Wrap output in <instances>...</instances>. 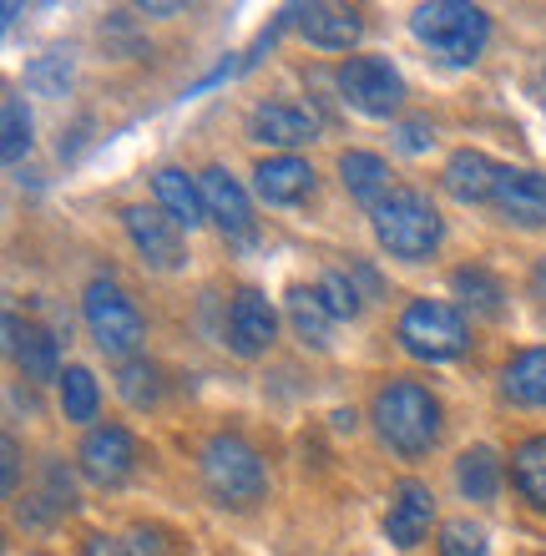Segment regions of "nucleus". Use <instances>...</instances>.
<instances>
[{
	"label": "nucleus",
	"instance_id": "obj_24",
	"mask_svg": "<svg viewBox=\"0 0 546 556\" xmlns=\"http://www.w3.org/2000/svg\"><path fill=\"white\" fill-rule=\"evenodd\" d=\"M450 289H456V299L466 308H475V314H486V319H496L506 308V289H501V278L491 274V268L481 264H466L450 274Z\"/></svg>",
	"mask_w": 546,
	"mask_h": 556
},
{
	"label": "nucleus",
	"instance_id": "obj_26",
	"mask_svg": "<svg viewBox=\"0 0 546 556\" xmlns=\"http://www.w3.org/2000/svg\"><path fill=\"white\" fill-rule=\"evenodd\" d=\"M289 319H294V334L314 350L329 344V329H334V314L319 299V289H289Z\"/></svg>",
	"mask_w": 546,
	"mask_h": 556
},
{
	"label": "nucleus",
	"instance_id": "obj_15",
	"mask_svg": "<svg viewBox=\"0 0 546 556\" xmlns=\"http://www.w3.org/2000/svg\"><path fill=\"white\" fill-rule=\"evenodd\" d=\"M314 132H319V117L299 102H279V97H274V102H258L249 112V137L253 142L304 147V142H314Z\"/></svg>",
	"mask_w": 546,
	"mask_h": 556
},
{
	"label": "nucleus",
	"instance_id": "obj_6",
	"mask_svg": "<svg viewBox=\"0 0 546 556\" xmlns=\"http://www.w3.org/2000/svg\"><path fill=\"white\" fill-rule=\"evenodd\" d=\"M399 344L415 354V359H456V354H466V344H471V324H466V314H460L456 304H441V299H410L405 304V314H399L395 324Z\"/></svg>",
	"mask_w": 546,
	"mask_h": 556
},
{
	"label": "nucleus",
	"instance_id": "obj_19",
	"mask_svg": "<svg viewBox=\"0 0 546 556\" xmlns=\"http://www.w3.org/2000/svg\"><path fill=\"white\" fill-rule=\"evenodd\" d=\"M152 188H157V207H163L178 228H198V223L207 218L203 188H198V177H188L182 167H157V173H152Z\"/></svg>",
	"mask_w": 546,
	"mask_h": 556
},
{
	"label": "nucleus",
	"instance_id": "obj_17",
	"mask_svg": "<svg viewBox=\"0 0 546 556\" xmlns=\"http://www.w3.org/2000/svg\"><path fill=\"white\" fill-rule=\"evenodd\" d=\"M294 26L319 51H350L359 41V30H365V21H359L355 5H299Z\"/></svg>",
	"mask_w": 546,
	"mask_h": 556
},
{
	"label": "nucleus",
	"instance_id": "obj_11",
	"mask_svg": "<svg viewBox=\"0 0 546 556\" xmlns=\"http://www.w3.org/2000/svg\"><path fill=\"white\" fill-rule=\"evenodd\" d=\"M137 466V440L127 425H91L81 440V470L97 485H122Z\"/></svg>",
	"mask_w": 546,
	"mask_h": 556
},
{
	"label": "nucleus",
	"instance_id": "obj_3",
	"mask_svg": "<svg viewBox=\"0 0 546 556\" xmlns=\"http://www.w3.org/2000/svg\"><path fill=\"white\" fill-rule=\"evenodd\" d=\"M410 36L450 66H471L491 41V15L466 0H430V5H415Z\"/></svg>",
	"mask_w": 546,
	"mask_h": 556
},
{
	"label": "nucleus",
	"instance_id": "obj_23",
	"mask_svg": "<svg viewBox=\"0 0 546 556\" xmlns=\"http://www.w3.org/2000/svg\"><path fill=\"white\" fill-rule=\"evenodd\" d=\"M511 481L532 511L546 516V435H526L511 451Z\"/></svg>",
	"mask_w": 546,
	"mask_h": 556
},
{
	"label": "nucleus",
	"instance_id": "obj_30",
	"mask_svg": "<svg viewBox=\"0 0 546 556\" xmlns=\"http://www.w3.org/2000/svg\"><path fill=\"white\" fill-rule=\"evenodd\" d=\"M26 87L36 91V97H66V87H72V61L61 56V51L36 56L26 66Z\"/></svg>",
	"mask_w": 546,
	"mask_h": 556
},
{
	"label": "nucleus",
	"instance_id": "obj_13",
	"mask_svg": "<svg viewBox=\"0 0 546 556\" xmlns=\"http://www.w3.org/2000/svg\"><path fill=\"white\" fill-rule=\"evenodd\" d=\"M198 188H203L207 218L223 228V238L249 243V238H253V207H249V192H243V182H238L228 167H203V173H198Z\"/></svg>",
	"mask_w": 546,
	"mask_h": 556
},
{
	"label": "nucleus",
	"instance_id": "obj_1",
	"mask_svg": "<svg viewBox=\"0 0 546 556\" xmlns=\"http://www.w3.org/2000/svg\"><path fill=\"white\" fill-rule=\"evenodd\" d=\"M369 420L390 451L415 460V455H430V445L441 440V400L420 380H390L369 405Z\"/></svg>",
	"mask_w": 546,
	"mask_h": 556
},
{
	"label": "nucleus",
	"instance_id": "obj_18",
	"mask_svg": "<svg viewBox=\"0 0 546 556\" xmlns=\"http://www.w3.org/2000/svg\"><path fill=\"white\" fill-rule=\"evenodd\" d=\"M496 173H501V167H496L486 152H475V147H460L456 157L445 162L441 182H445V192H450L456 203L475 207V203H491V192H496Z\"/></svg>",
	"mask_w": 546,
	"mask_h": 556
},
{
	"label": "nucleus",
	"instance_id": "obj_27",
	"mask_svg": "<svg viewBox=\"0 0 546 556\" xmlns=\"http://www.w3.org/2000/svg\"><path fill=\"white\" fill-rule=\"evenodd\" d=\"M117 390L132 405H157L163 400V369L152 365V359H127L117 375Z\"/></svg>",
	"mask_w": 546,
	"mask_h": 556
},
{
	"label": "nucleus",
	"instance_id": "obj_22",
	"mask_svg": "<svg viewBox=\"0 0 546 556\" xmlns=\"http://www.w3.org/2000/svg\"><path fill=\"white\" fill-rule=\"evenodd\" d=\"M340 177H344V188H350V198H355V203H365L369 213H374V207L395 192V188H390V167H384V157L359 152V147L340 157Z\"/></svg>",
	"mask_w": 546,
	"mask_h": 556
},
{
	"label": "nucleus",
	"instance_id": "obj_21",
	"mask_svg": "<svg viewBox=\"0 0 546 556\" xmlns=\"http://www.w3.org/2000/svg\"><path fill=\"white\" fill-rule=\"evenodd\" d=\"M501 481H506V466L491 445H471V451L456 455V485H460V496L466 501L491 506V501L501 496Z\"/></svg>",
	"mask_w": 546,
	"mask_h": 556
},
{
	"label": "nucleus",
	"instance_id": "obj_28",
	"mask_svg": "<svg viewBox=\"0 0 546 556\" xmlns=\"http://www.w3.org/2000/svg\"><path fill=\"white\" fill-rule=\"evenodd\" d=\"M314 289H319V299L329 304V314H334V319H355L359 308H365V293L355 289V278L344 274V268H325Z\"/></svg>",
	"mask_w": 546,
	"mask_h": 556
},
{
	"label": "nucleus",
	"instance_id": "obj_34",
	"mask_svg": "<svg viewBox=\"0 0 546 556\" xmlns=\"http://www.w3.org/2000/svg\"><path fill=\"white\" fill-rule=\"evenodd\" d=\"M0 455H5V466H0V481H5V491H15V476H21V445L5 435V440H0Z\"/></svg>",
	"mask_w": 546,
	"mask_h": 556
},
{
	"label": "nucleus",
	"instance_id": "obj_10",
	"mask_svg": "<svg viewBox=\"0 0 546 556\" xmlns=\"http://www.w3.org/2000/svg\"><path fill=\"white\" fill-rule=\"evenodd\" d=\"M5 350H11L15 369L26 375L30 384H46V380H56L61 384V344L51 329H41V324H30L21 319V314H5Z\"/></svg>",
	"mask_w": 546,
	"mask_h": 556
},
{
	"label": "nucleus",
	"instance_id": "obj_2",
	"mask_svg": "<svg viewBox=\"0 0 546 556\" xmlns=\"http://www.w3.org/2000/svg\"><path fill=\"white\" fill-rule=\"evenodd\" d=\"M374 238L399 264H426L441 249V213L420 188H395L374 213Z\"/></svg>",
	"mask_w": 546,
	"mask_h": 556
},
{
	"label": "nucleus",
	"instance_id": "obj_35",
	"mask_svg": "<svg viewBox=\"0 0 546 556\" xmlns=\"http://www.w3.org/2000/svg\"><path fill=\"white\" fill-rule=\"evenodd\" d=\"M532 91H536V102H542V106H546V66H542V72H536V81H532Z\"/></svg>",
	"mask_w": 546,
	"mask_h": 556
},
{
	"label": "nucleus",
	"instance_id": "obj_4",
	"mask_svg": "<svg viewBox=\"0 0 546 556\" xmlns=\"http://www.w3.org/2000/svg\"><path fill=\"white\" fill-rule=\"evenodd\" d=\"M198 466H203V485L223 506H253V501H264V491H268L264 455L253 451L243 435H233V430L207 435L203 451H198Z\"/></svg>",
	"mask_w": 546,
	"mask_h": 556
},
{
	"label": "nucleus",
	"instance_id": "obj_8",
	"mask_svg": "<svg viewBox=\"0 0 546 556\" xmlns=\"http://www.w3.org/2000/svg\"><path fill=\"white\" fill-rule=\"evenodd\" d=\"M279 334V314L258 289H238L233 304H228V324H223V344L238 354V359H258L268 354Z\"/></svg>",
	"mask_w": 546,
	"mask_h": 556
},
{
	"label": "nucleus",
	"instance_id": "obj_32",
	"mask_svg": "<svg viewBox=\"0 0 546 556\" xmlns=\"http://www.w3.org/2000/svg\"><path fill=\"white\" fill-rule=\"evenodd\" d=\"M395 142H399V152H430L435 147V127L426 117H410L395 127Z\"/></svg>",
	"mask_w": 546,
	"mask_h": 556
},
{
	"label": "nucleus",
	"instance_id": "obj_9",
	"mask_svg": "<svg viewBox=\"0 0 546 556\" xmlns=\"http://www.w3.org/2000/svg\"><path fill=\"white\" fill-rule=\"evenodd\" d=\"M122 223H127V238H132V249L148 258L152 268H182L188 249H182V228L167 218L163 207H148V203H127L122 207Z\"/></svg>",
	"mask_w": 546,
	"mask_h": 556
},
{
	"label": "nucleus",
	"instance_id": "obj_16",
	"mask_svg": "<svg viewBox=\"0 0 546 556\" xmlns=\"http://www.w3.org/2000/svg\"><path fill=\"white\" fill-rule=\"evenodd\" d=\"M253 192L264 198L268 207H299L314 192V167L304 157H264L253 167Z\"/></svg>",
	"mask_w": 546,
	"mask_h": 556
},
{
	"label": "nucleus",
	"instance_id": "obj_5",
	"mask_svg": "<svg viewBox=\"0 0 546 556\" xmlns=\"http://www.w3.org/2000/svg\"><path fill=\"white\" fill-rule=\"evenodd\" d=\"M81 319H87L91 339H97V350H102L106 359H127V354H137V344H142V334H148V324H142V314H137L132 293L106 274L91 278L87 293H81Z\"/></svg>",
	"mask_w": 546,
	"mask_h": 556
},
{
	"label": "nucleus",
	"instance_id": "obj_36",
	"mask_svg": "<svg viewBox=\"0 0 546 556\" xmlns=\"http://www.w3.org/2000/svg\"><path fill=\"white\" fill-rule=\"evenodd\" d=\"M532 289H536V293H542V299H546V258H542V264H536V278H532Z\"/></svg>",
	"mask_w": 546,
	"mask_h": 556
},
{
	"label": "nucleus",
	"instance_id": "obj_14",
	"mask_svg": "<svg viewBox=\"0 0 546 556\" xmlns=\"http://www.w3.org/2000/svg\"><path fill=\"white\" fill-rule=\"evenodd\" d=\"M430 521H435V496H430L426 481H399L395 496H390V511H384V536L395 546H420L430 536Z\"/></svg>",
	"mask_w": 546,
	"mask_h": 556
},
{
	"label": "nucleus",
	"instance_id": "obj_25",
	"mask_svg": "<svg viewBox=\"0 0 546 556\" xmlns=\"http://www.w3.org/2000/svg\"><path fill=\"white\" fill-rule=\"evenodd\" d=\"M56 390H61V415L72 425L97 420V410H102V384H97V375H91L87 365H66Z\"/></svg>",
	"mask_w": 546,
	"mask_h": 556
},
{
	"label": "nucleus",
	"instance_id": "obj_12",
	"mask_svg": "<svg viewBox=\"0 0 546 556\" xmlns=\"http://www.w3.org/2000/svg\"><path fill=\"white\" fill-rule=\"evenodd\" d=\"M491 207L517 228H546V173L536 167H501Z\"/></svg>",
	"mask_w": 546,
	"mask_h": 556
},
{
	"label": "nucleus",
	"instance_id": "obj_29",
	"mask_svg": "<svg viewBox=\"0 0 546 556\" xmlns=\"http://www.w3.org/2000/svg\"><path fill=\"white\" fill-rule=\"evenodd\" d=\"M30 112L21 97H5V112H0V152H5V162H21L30 152Z\"/></svg>",
	"mask_w": 546,
	"mask_h": 556
},
{
	"label": "nucleus",
	"instance_id": "obj_20",
	"mask_svg": "<svg viewBox=\"0 0 546 556\" xmlns=\"http://www.w3.org/2000/svg\"><path fill=\"white\" fill-rule=\"evenodd\" d=\"M501 395L521 410H546V350H521L506 359Z\"/></svg>",
	"mask_w": 546,
	"mask_h": 556
},
{
	"label": "nucleus",
	"instance_id": "obj_7",
	"mask_svg": "<svg viewBox=\"0 0 546 556\" xmlns=\"http://www.w3.org/2000/svg\"><path fill=\"white\" fill-rule=\"evenodd\" d=\"M334 81H340V97L359 117H395L399 102H405V76L384 56H350Z\"/></svg>",
	"mask_w": 546,
	"mask_h": 556
},
{
	"label": "nucleus",
	"instance_id": "obj_31",
	"mask_svg": "<svg viewBox=\"0 0 546 556\" xmlns=\"http://www.w3.org/2000/svg\"><path fill=\"white\" fill-rule=\"evenodd\" d=\"M441 556H491L486 531L475 521H445L441 527Z\"/></svg>",
	"mask_w": 546,
	"mask_h": 556
},
{
	"label": "nucleus",
	"instance_id": "obj_33",
	"mask_svg": "<svg viewBox=\"0 0 546 556\" xmlns=\"http://www.w3.org/2000/svg\"><path fill=\"white\" fill-rule=\"evenodd\" d=\"M81 556H132V552H127V542H117V536H106V531H91L87 542H81Z\"/></svg>",
	"mask_w": 546,
	"mask_h": 556
}]
</instances>
